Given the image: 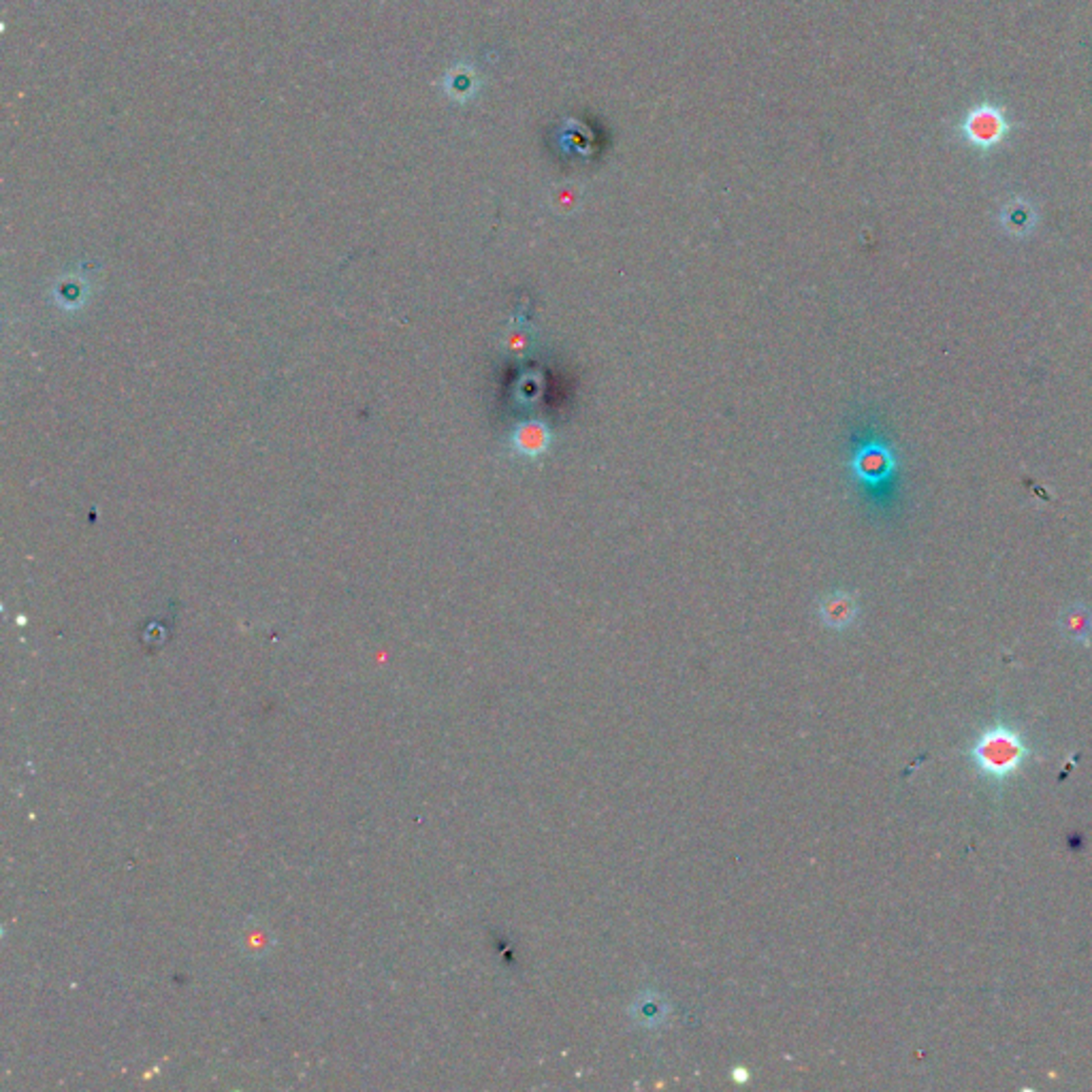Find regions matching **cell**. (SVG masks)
<instances>
[{"instance_id": "cell-1", "label": "cell", "mask_w": 1092, "mask_h": 1092, "mask_svg": "<svg viewBox=\"0 0 1092 1092\" xmlns=\"http://www.w3.org/2000/svg\"><path fill=\"white\" fill-rule=\"evenodd\" d=\"M969 756L980 775L990 781H1007L1023 770L1031 758L1023 732L1009 724H994L975 739Z\"/></svg>"}, {"instance_id": "cell-2", "label": "cell", "mask_w": 1092, "mask_h": 1092, "mask_svg": "<svg viewBox=\"0 0 1092 1092\" xmlns=\"http://www.w3.org/2000/svg\"><path fill=\"white\" fill-rule=\"evenodd\" d=\"M627 1014H629V1018H632V1023L636 1026L651 1028V1031H655V1028H660L665 1020H668L670 1005L660 992L643 990L634 999L632 1005H629Z\"/></svg>"}, {"instance_id": "cell-3", "label": "cell", "mask_w": 1092, "mask_h": 1092, "mask_svg": "<svg viewBox=\"0 0 1092 1092\" xmlns=\"http://www.w3.org/2000/svg\"><path fill=\"white\" fill-rule=\"evenodd\" d=\"M820 619L825 627L845 629L854 624L858 617V604L851 593L834 591L820 602Z\"/></svg>"}, {"instance_id": "cell-4", "label": "cell", "mask_w": 1092, "mask_h": 1092, "mask_svg": "<svg viewBox=\"0 0 1092 1092\" xmlns=\"http://www.w3.org/2000/svg\"><path fill=\"white\" fill-rule=\"evenodd\" d=\"M512 447L519 455L526 457H540L545 455L550 447V431L545 423L540 421H527L519 425L512 433Z\"/></svg>"}, {"instance_id": "cell-5", "label": "cell", "mask_w": 1092, "mask_h": 1092, "mask_svg": "<svg viewBox=\"0 0 1092 1092\" xmlns=\"http://www.w3.org/2000/svg\"><path fill=\"white\" fill-rule=\"evenodd\" d=\"M1059 627L1062 636H1067L1069 641L1088 645L1092 638V612L1084 604H1071V606L1061 612Z\"/></svg>"}, {"instance_id": "cell-6", "label": "cell", "mask_w": 1092, "mask_h": 1092, "mask_svg": "<svg viewBox=\"0 0 1092 1092\" xmlns=\"http://www.w3.org/2000/svg\"><path fill=\"white\" fill-rule=\"evenodd\" d=\"M890 455H887L885 450L882 448H866L864 452H860L858 457V472L863 474L868 481H877V478L885 476L890 472Z\"/></svg>"}, {"instance_id": "cell-7", "label": "cell", "mask_w": 1092, "mask_h": 1092, "mask_svg": "<svg viewBox=\"0 0 1092 1092\" xmlns=\"http://www.w3.org/2000/svg\"><path fill=\"white\" fill-rule=\"evenodd\" d=\"M510 346H512V350H514V352H519V350L526 348V333H521V331H519V333H514V337H512Z\"/></svg>"}, {"instance_id": "cell-8", "label": "cell", "mask_w": 1092, "mask_h": 1092, "mask_svg": "<svg viewBox=\"0 0 1092 1092\" xmlns=\"http://www.w3.org/2000/svg\"><path fill=\"white\" fill-rule=\"evenodd\" d=\"M734 1080L747 1082V1071H745V1069H736V1071H734Z\"/></svg>"}]
</instances>
